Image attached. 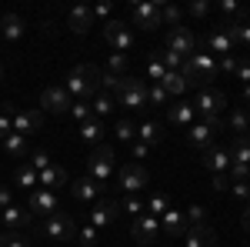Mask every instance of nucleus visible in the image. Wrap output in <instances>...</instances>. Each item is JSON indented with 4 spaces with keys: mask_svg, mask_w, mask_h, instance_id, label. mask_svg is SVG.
<instances>
[{
    "mask_svg": "<svg viewBox=\"0 0 250 247\" xmlns=\"http://www.w3.org/2000/svg\"><path fill=\"white\" fill-rule=\"evenodd\" d=\"M220 131V117L217 120H200V124H190V131H187V144L197 147V151H207L213 147V134Z\"/></svg>",
    "mask_w": 250,
    "mask_h": 247,
    "instance_id": "6e6552de",
    "label": "nucleus"
},
{
    "mask_svg": "<svg viewBox=\"0 0 250 247\" xmlns=\"http://www.w3.org/2000/svg\"><path fill=\"white\" fill-rule=\"evenodd\" d=\"M30 217H34V214H30L27 207H17V204H10V207H3V210H0V221H3V224H7L10 230L27 227V224H30Z\"/></svg>",
    "mask_w": 250,
    "mask_h": 247,
    "instance_id": "aec40b11",
    "label": "nucleus"
},
{
    "mask_svg": "<svg viewBox=\"0 0 250 247\" xmlns=\"http://www.w3.org/2000/svg\"><path fill=\"white\" fill-rule=\"evenodd\" d=\"M80 137H83V140H87V144H100V140H104V120H97V117H90V120H87V124H80Z\"/></svg>",
    "mask_w": 250,
    "mask_h": 247,
    "instance_id": "cd10ccee",
    "label": "nucleus"
},
{
    "mask_svg": "<svg viewBox=\"0 0 250 247\" xmlns=\"http://www.w3.org/2000/svg\"><path fill=\"white\" fill-rule=\"evenodd\" d=\"M147 210H150V214H160V217H164V214H167V210H170V201H167V197H164V194H154V197H150V201H147Z\"/></svg>",
    "mask_w": 250,
    "mask_h": 247,
    "instance_id": "ea45409f",
    "label": "nucleus"
},
{
    "mask_svg": "<svg viewBox=\"0 0 250 247\" xmlns=\"http://www.w3.org/2000/svg\"><path fill=\"white\" fill-rule=\"evenodd\" d=\"M130 234H134L137 244H154L157 237H160V217H154V214H140V217H134Z\"/></svg>",
    "mask_w": 250,
    "mask_h": 247,
    "instance_id": "1a4fd4ad",
    "label": "nucleus"
},
{
    "mask_svg": "<svg viewBox=\"0 0 250 247\" xmlns=\"http://www.w3.org/2000/svg\"><path fill=\"white\" fill-rule=\"evenodd\" d=\"M187 14H190V17H207V14H210V3H207V0H193L190 7H187Z\"/></svg>",
    "mask_w": 250,
    "mask_h": 247,
    "instance_id": "49530a36",
    "label": "nucleus"
},
{
    "mask_svg": "<svg viewBox=\"0 0 250 247\" xmlns=\"http://www.w3.org/2000/svg\"><path fill=\"white\" fill-rule=\"evenodd\" d=\"M137 140H140V144H147V147H160V140H164L160 124H157V120H144V124L137 127Z\"/></svg>",
    "mask_w": 250,
    "mask_h": 247,
    "instance_id": "b1692460",
    "label": "nucleus"
},
{
    "mask_svg": "<svg viewBox=\"0 0 250 247\" xmlns=\"http://www.w3.org/2000/svg\"><path fill=\"white\" fill-rule=\"evenodd\" d=\"M120 210H127V214H137V217H140V214L147 210V204H140V201H137L134 194H127V201L120 204Z\"/></svg>",
    "mask_w": 250,
    "mask_h": 247,
    "instance_id": "37998d69",
    "label": "nucleus"
},
{
    "mask_svg": "<svg viewBox=\"0 0 250 247\" xmlns=\"http://www.w3.org/2000/svg\"><path fill=\"white\" fill-rule=\"evenodd\" d=\"M40 177V187H63V184H67V171H63V167H54V164H50V167H47V171H40L37 174Z\"/></svg>",
    "mask_w": 250,
    "mask_h": 247,
    "instance_id": "bb28decb",
    "label": "nucleus"
},
{
    "mask_svg": "<svg viewBox=\"0 0 250 247\" xmlns=\"http://www.w3.org/2000/svg\"><path fill=\"white\" fill-rule=\"evenodd\" d=\"M164 74H167V67H164V64H160V60L154 57V60H150V67H147V77L160 84V80H164Z\"/></svg>",
    "mask_w": 250,
    "mask_h": 247,
    "instance_id": "de8ad7c7",
    "label": "nucleus"
},
{
    "mask_svg": "<svg viewBox=\"0 0 250 247\" xmlns=\"http://www.w3.org/2000/svg\"><path fill=\"white\" fill-rule=\"evenodd\" d=\"M197 47H204V50H210V54H217V57H230V54H233V47H237V44H233V40L227 37V34H220V30H213L210 37L204 40V44H197Z\"/></svg>",
    "mask_w": 250,
    "mask_h": 247,
    "instance_id": "dca6fc26",
    "label": "nucleus"
},
{
    "mask_svg": "<svg viewBox=\"0 0 250 247\" xmlns=\"http://www.w3.org/2000/svg\"><path fill=\"white\" fill-rule=\"evenodd\" d=\"M43 234H47L50 241H74V237H77V224H74L70 214L57 210V214H50V217L43 221Z\"/></svg>",
    "mask_w": 250,
    "mask_h": 247,
    "instance_id": "7ed1b4c3",
    "label": "nucleus"
},
{
    "mask_svg": "<svg viewBox=\"0 0 250 247\" xmlns=\"http://www.w3.org/2000/svg\"><path fill=\"white\" fill-rule=\"evenodd\" d=\"M160 87H164L170 97H177V94H184V90H187V80L177 74V70H167V74H164V80H160Z\"/></svg>",
    "mask_w": 250,
    "mask_h": 247,
    "instance_id": "7c9ffc66",
    "label": "nucleus"
},
{
    "mask_svg": "<svg viewBox=\"0 0 250 247\" xmlns=\"http://www.w3.org/2000/svg\"><path fill=\"white\" fill-rule=\"evenodd\" d=\"M147 80H137V77H124L120 90H117V100L120 107H130V111H144L147 107Z\"/></svg>",
    "mask_w": 250,
    "mask_h": 247,
    "instance_id": "f03ea898",
    "label": "nucleus"
},
{
    "mask_svg": "<svg viewBox=\"0 0 250 247\" xmlns=\"http://www.w3.org/2000/svg\"><path fill=\"white\" fill-rule=\"evenodd\" d=\"M104 40L114 47L117 54H127V50L134 47V34H130V27H127L124 20H107V23H104Z\"/></svg>",
    "mask_w": 250,
    "mask_h": 247,
    "instance_id": "423d86ee",
    "label": "nucleus"
},
{
    "mask_svg": "<svg viewBox=\"0 0 250 247\" xmlns=\"http://www.w3.org/2000/svg\"><path fill=\"white\" fill-rule=\"evenodd\" d=\"M0 77H3V67H0Z\"/></svg>",
    "mask_w": 250,
    "mask_h": 247,
    "instance_id": "052dcab7",
    "label": "nucleus"
},
{
    "mask_svg": "<svg viewBox=\"0 0 250 247\" xmlns=\"http://www.w3.org/2000/svg\"><path fill=\"white\" fill-rule=\"evenodd\" d=\"M147 180H150V174L144 171L140 164H127V167L120 171V190H124V194H137L140 187H147Z\"/></svg>",
    "mask_w": 250,
    "mask_h": 247,
    "instance_id": "ddd939ff",
    "label": "nucleus"
},
{
    "mask_svg": "<svg viewBox=\"0 0 250 247\" xmlns=\"http://www.w3.org/2000/svg\"><path fill=\"white\" fill-rule=\"evenodd\" d=\"M90 107H94V117H97V120H104V117H110V114H114L117 100H114L110 94H100V97L94 100V104H90Z\"/></svg>",
    "mask_w": 250,
    "mask_h": 247,
    "instance_id": "72a5a7b5",
    "label": "nucleus"
},
{
    "mask_svg": "<svg viewBox=\"0 0 250 247\" xmlns=\"http://www.w3.org/2000/svg\"><path fill=\"white\" fill-rule=\"evenodd\" d=\"M77 234H80V244H83V247H94L97 244V227H94V224H83Z\"/></svg>",
    "mask_w": 250,
    "mask_h": 247,
    "instance_id": "c03bdc74",
    "label": "nucleus"
},
{
    "mask_svg": "<svg viewBox=\"0 0 250 247\" xmlns=\"http://www.w3.org/2000/svg\"><path fill=\"white\" fill-rule=\"evenodd\" d=\"M184 221L190 224V227H197V224H204L207 221V207H200V204H193L187 214H184Z\"/></svg>",
    "mask_w": 250,
    "mask_h": 247,
    "instance_id": "a19ab883",
    "label": "nucleus"
},
{
    "mask_svg": "<svg viewBox=\"0 0 250 247\" xmlns=\"http://www.w3.org/2000/svg\"><path fill=\"white\" fill-rule=\"evenodd\" d=\"M230 194L237 197V201H250V184H247V180H233Z\"/></svg>",
    "mask_w": 250,
    "mask_h": 247,
    "instance_id": "a18cd8bd",
    "label": "nucleus"
},
{
    "mask_svg": "<svg viewBox=\"0 0 250 247\" xmlns=\"http://www.w3.org/2000/svg\"><path fill=\"white\" fill-rule=\"evenodd\" d=\"M100 77H104V70H97L94 64H80L63 77V90L77 100H90L100 94Z\"/></svg>",
    "mask_w": 250,
    "mask_h": 247,
    "instance_id": "f257e3e1",
    "label": "nucleus"
},
{
    "mask_svg": "<svg viewBox=\"0 0 250 247\" xmlns=\"http://www.w3.org/2000/svg\"><path fill=\"white\" fill-rule=\"evenodd\" d=\"M167 50H173L177 57L187 60V57L197 54V37H193L184 23H180V27H170V30H167Z\"/></svg>",
    "mask_w": 250,
    "mask_h": 247,
    "instance_id": "39448f33",
    "label": "nucleus"
},
{
    "mask_svg": "<svg viewBox=\"0 0 250 247\" xmlns=\"http://www.w3.org/2000/svg\"><path fill=\"white\" fill-rule=\"evenodd\" d=\"M30 167H34V171H47V167H50V157H47V154H43V151H37V154H34V157H30Z\"/></svg>",
    "mask_w": 250,
    "mask_h": 247,
    "instance_id": "09e8293b",
    "label": "nucleus"
},
{
    "mask_svg": "<svg viewBox=\"0 0 250 247\" xmlns=\"http://www.w3.org/2000/svg\"><path fill=\"white\" fill-rule=\"evenodd\" d=\"M40 124H43V111H17L14 114V134H20V137L40 131Z\"/></svg>",
    "mask_w": 250,
    "mask_h": 247,
    "instance_id": "4468645a",
    "label": "nucleus"
},
{
    "mask_svg": "<svg viewBox=\"0 0 250 247\" xmlns=\"http://www.w3.org/2000/svg\"><path fill=\"white\" fill-rule=\"evenodd\" d=\"M237 80H244V84H250V64H237Z\"/></svg>",
    "mask_w": 250,
    "mask_h": 247,
    "instance_id": "864d4df0",
    "label": "nucleus"
},
{
    "mask_svg": "<svg viewBox=\"0 0 250 247\" xmlns=\"http://www.w3.org/2000/svg\"><path fill=\"white\" fill-rule=\"evenodd\" d=\"M187 247H217V234L207 224H197V227H187Z\"/></svg>",
    "mask_w": 250,
    "mask_h": 247,
    "instance_id": "a211bd4d",
    "label": "nucleus"
},
{
    "mask_svg": "<svg viewBox=\"0 0 250 247\" xmlns=\"http://www.w3.org/2000/svg\"><path fill=\"white\" fill-rule=\"evenodd\" d=\"M70 194H74V197H77V201H94L97 194H100V184H97L94 177H90V174H87V177H80L77 184H74V187H70Z\"/></svg>",
    "mask_w": 250,
    "mask_h": 247,
    "instance_id": "393cba45",
    "label": "nucleus"
},
{
    "mask_svg": "<svg viewBox=\"0 0 250 247\" xmlns=\"http://www.w3.org/2000/svg\"><path fill=\"white\" fill-rule=\"evenodd\" d=\"M0 247H30V241L17 230H7V234H0Z\"/></svg>",
    "mask_w": 250,
    "mask_h": 247,
    "instance_id": "58836bf2",
    "label": "nucleus"
},
{
    "mask_svg": "<svg viewBox=\"0 0 250 247\" xmlns=\"http://www.w3.org/2000/svg\"><path fill=\"white\" fill-rule=\"evenodd\" d=\"M23 34H27V23H23L17 14L0 17V37H3V40H20Z\"/></svg>",
    "mask_w": 250,
    "mask_h": 247,
    "instance_id": "4be33fe9",
    "label": "nucleus"
},
{
    "mask_svg": "<svg viewBox=\"0 0 250 247\" xmlns=\"http://www.w3.org/2000/svg\"><path fill=\"white\" fill-rule=\"evenodd\" d=\"M193 117H197V111H193V104H187V100H180V104H173V107H170V120H173V124L190 127Z\"/></svg>",
    "mask_w": 250,
    "mask_h": 247,
    "instance_id": "c85d7f7f",
    "label": "nucleus"
},
{
    "mask_svg": "<svg viewBox=\"0 0 250 247\" xmlns=\"http://www.w3.org/2000/svg\"><path fill=\"white\" fill-rule=\"evenodd\" d=\"M130 154H134L137 160H144V157L150 154V147H147V144H140V140H134V144H130Z\"/></svg>",
    "mask_w": 250,
    "mask_h": 247,
    "instance_id": "3c124183",
    "label": "nucleus"
},
{
    "mask_svg": "<svg viewBox=\"0 0 250 247\" xmlns=\"http://www.w3.org/2000/svg\"><path fill=\"white\" fill-rule=\"evenodd\" d=\"M117 214H120V204L117 201H97L94 210H90V224L94 227H107V224H114Z\"/></svg>",
    "mask_w": 250,
    "mask_h": 247,
    "instance_id": "2eb2a0df",
    "label": "nucleus"
},
{
    "mask_svg": "<svg viewBox=\"0 0 250 247\" xmlns=\"http://www.w3.org/2000/svg\"><path fill=\"white\" fill-rule=\"evenodd\" d=\"M230 131H237V137H244V134L250 131V114L233 111V114H230Z\"/></svg>",
    "mask_w": 250,
    "mask_h": 247,
    "instance_id": "4c0bfd02",
    "label": "nucleus"
},
{
    "mask_svg": "<svg viewBox=\"0 0 250 247\" xmlns=\"http://www.w3.org/2000/svg\"><path fill=\"white\" fill-rule=\"evenodd\" d=\"M14 180H17V187H40V177H37V171L30 167V164H20L17 167V174H14Z\"/></svg>",
    "mask_w": 250,
    "mask_h": 247,
    "instance_id": "2f4dec72",
    "label": "nucleus"
},
{
    "mask_svg": "<svg viewBox=\"0 0 250 247\" xmlns=\"http://www.w3.org/2000/svg\"><path fill=\"white\" fill-rule=\"evenodd\" d=\"M213 190H230V177L227 174H213Z\"/></svg>",
    "mask_w": 250,
    "mask_h": 247,
    "instance_id": "603ef678",
    "label": "nucleus"
},
{
    "mask_svg": "<svg viewBox=\"0 0 250 247\" xmlns=\"http://www.w3.org/2000/svg\"><path fill=\"white\" fill-rule=\"evenodd\" d=\"M110 171H114V147L110 144H97L90 151V177L97 184H104L110 177Z\"/></svg>",
    "mask_w": 250,
    "mask_h": 247,
    "instance_id": "20e7f679",
    "label": "nucleus"
},
{
    "mask_svg": "<svg viewBox=\"0 0 250 247\" xmlns=\"http://www.w3.org/2000/svg\"><path fill=\"white\" fill-rule=\"evenodd\" d=\"M217 70H224V74H233V70H237V57H220V64H217Z\"/></svg>",
    "mask_w": 250,
    "mask_h": 247,
    "instance_id": "8fccbe9b",
    "label": "nucleus"
},
{
    "mask_svg": "<svg viewBox=\"0 0 250 247\" xmlns=\"http://www.w3.org/2000/svg\"><path fill=\"white\" fill-rule=\"evenodd\" d=\"M167 97H170V94H167L160 84H154V87L147 90V104H157V107H164V104H167Z\"/></svg>",
    "mask_w": 250,
    "mask_h": 247,
    "instance_id": "79ce46f5",
    "label": "nucleus"
},
{
    "mask_svg": "<svg viewBox=\"0 0 250 247\" xmlns=\"http://www.w3.org/2000/svg\"><path fill=\"white\" fill-rule=\"evenodd\" d=\"M244 94H247V100H250V84H247V90H244Z\"/></svg>",
    "mask_w": 250,
    "mask_h": 247,
    "instance_id": "bf43d9fd",
    "label": "nucleus"
},
{
    "mask_svg": "<svg viewBox=\"0 0 250 247\" xmlns=\"http://www.w3.org/2000/svg\"><path fill=\"white\" fill-rule=\"evenodd\" d=\"M240 224H244V230H250V204L244 207V217H240Z\"/></svg>",
    "mask_w": 250,
    "mask_h": 247,
    "instance_id": "4d7b16f0",
    "label": "nucleus"
},
{
    "mask_svg": "<svg viewBox=\"0 0 250 247\" xmlns=\"http://www.w3.org/2000/svg\"><path fill=\"white\" fill-rule=\"evenodd\" d=\"M30 214H40V217H50V214H57V194L47 187H37L30 194V204H27Z\"/></svg>",
    "mask_w": 250,
    "mask_h": 247,
    "instance_id": "f8f14e48",
    "label": "nucleus"
},
{
    "mask_svg": "<svg viewBox=\"0 0 250 247\" xmlns=\"http://www.w3.org/2000/svg\"><path fill=\"white\" fill-rule=\"evenodd\" d=\"M204 167L213 171V174L230 171V151H224V147H207V151H204Z\"/></svg>",
    "mask_w": 250,
    "mask_h": 247,
    "instance_id": "f3484780",
    "label": "nucleus"
},
{
    "mask_svg": "<svg viewBox=\"0 0 250 247\" xmlns=\"http://www.w3.org/2000/svg\"><path fill=\"white\" fill-rule=\"evenodd\" d=\"M127 67H130V57L127 54H110L107 57V74H114V77H127Z\"/></svg>",
    "mask_w": 250,
    "mask_h": 247,
    "instance_id": "473e14b6",
    "label": "nucleus"
},
{
    "mask_svg": "<svg viewBox=\"0 0 250 247\" xmlns=\"http://www.w3.org/2000/svg\"><path fill=\"white\" fill-rule=\"evenodd\" d=\"M67 23H70L74 34H87L90 23H94V10H90V7H74L70 17H67Z\"/></svg>",
    "mask_w": 250,
    "mask_h": 247,
    "instance_id": "5701e85b",
    "label": "nucleus"
},
{
    "mask_svg": "<svg viewBox=\"0 0 250 247\" xmlns=\"http://www.w3.org/2000/svg\"><path fill=\"white\" fill-rule=\"evenodd\" d=\"M244 144H247V147H250V131H247V134H244Z\"/></svg>",
    "mask_w": 250,
    "mask_h": 247,
    "instance_id": "13d9d810",
    "label": "nucleus"
},
{
    "mask_svg": "<svg viewBox=\"0 0 250 247\" xmlns=\"http://www.w3.org/2000/svg\"><path fill=\"white\" fill-rule=\"evenodd\" d=\"M70 117H74L77 124H87V120L94 117V107H90V100H74V104H70Z\"/></svg>",
    "mask_w": 250,
    "mask_h": 247,
    "instance_id": "c9c22d12",
    "label": "nucleus"
},
{
    "mask_svg": "<svg viewBox=\"0 0 250 247\" xmlns=\"http://www.w3.org/2000/svg\"><path fill=\"white\" fill-rule=\"evenodd\" d=\"M160 230H164L167 237H184V234H187L184 214H180V210H167V214L160 217Z\"/></svg>",
    "mask_w": 250,
    "mask_h": 247,
    "instance_id": "412c9836",
    "label": "nucleus"
},
{
    "mask_svg": "<svg viewBox=\"0 0 250 247\" xmlns=\"http://www.w3.org/2000/svg\"><path fill=\"white\" fill-rule=\"evenodd\" d=\"M90 10H94V17H107V14H110V0H107V3H97Z\"/></svg>",
    "mask_w": 250,
    "mask_h": 247,
    "instance_id": "6e6d98bb",
    "label": "nucleus"
},
{
    "mask_svg": "<svg viewBox=\"0 0 250 247\" xmlns=\"http://www.w3.org/2000/svg\"><path fill=\"white\" fill-rule=\"evenodd\" d=\"M193 67H197V74H200V87L204 84H210L213 77H217V64H213V54L210 50H200V54H193Z\"/></svg>",
    "mask_w": 250,
    "mask_h": 247,
    "instance_id": "6ab92c4d",
    "label": "nucleus"
},
{
    "mask_svg": "<svg viewBox=\"0 0 250 247\" xmlns=\"http://www.w3.org/2000/svg\"><path fill=\"white\" fill-rule=\"evenodd\" d=\"M224 107H227V97L220 94V90H200L197 100H193V111L204 117V120H217Z\"/></svg>",
    "mask_w": 250,
    "mask_h": 247,
    "instance_id": "0eeeda50",
    "label": "nucleus"
},
{
    "mask_svg": "<svg viewBox=\"0 0 250 247\" xmlns=\"http://www.w3.org/2000/svg\"><path fill=\"white\" fill-rule=\"evenodd\" d=\"M114 134L120 137V140H127V144H134V140H137V127H134V120H127V117H124V120H117Z\"/></svg>",
    "mask_w": 250,
    "mask_h": 247,
    "instance_id": "e433bc0d",
    "label": "nucleus"
},
{
    "mask_svg": "<svg viewBox=\"0 0 250 247\" xmlns=\"http://www.w3.org/2000/svg\"><path fill=\"white\" fill-rule=\"evenodd\" d=\"M70 94L63 90V87H47L43 94H40V107L43 111H50V114H70Z\"/></svg>",
    "mask_w": 250,
    "mask_h": 247,
    "instance_id": "9b49d317",
    "label": "nucleus"
},
{
    "mask_svg": "<svg viewBox=\"0 0 250 247\" xmlns=\"http://www.w3.org/2000/svg\"><path fill=\"white\" fill-rule=\"evenodd\" d=\"M160 7L164 3H130V17H134L137 27H144V30H157L160 27Z\"/></svg>",
    "mask_w": 250,
    "mask_h": 247,
    "instance_id": "9d476101",
    "label": "nucleus"
},
{
    "mask_svg": "<svg viewBox=\"0 0 250 247\" xmlns=\"http://www.w3.org/2000/svg\"><path fill=\"white\" fill-rule=\"evenodd\" d=\"M180 17H184L180 7H173V3H164L160 7V27H180Z\"/></svg>",
    "mask_w": 250,
    "mask_h": 247,
    "instance_id": "f704fd0d",
    "label": "nucleus"
},
{
    "mask_svg": "<svg viewBox=\"0 0 250 247\" xmlns=\"http://www.w3.org/2000/svg\"><path fill=\"white\" fill-rule=\"evenodd\" d=\"M0 144H3V151L10 154V157H17V160H27V137H20V134H7Z\"/></svg>",
    "mask_w": 250,
    "mask_h": 247,
    "instance_id": "a878e982",
    "label": "nucleus"
},
{
    "mask_svg": "<svg viewBox=\"0 0 250 247\" xmlns=\"http://www.w3.org/2000/svg\"><path fill=\"white\" fill-rule=\"evenodd\" d=\"M10 204H14V194H10L7 187H0V210H3V207H10Z\"/></svg>",
    "mask_w": 250,
    "mask_h": 247,
    "instance_id": "5fc2aeb1",
    "label": "nucleus"
},
{
    "mask_svg": "<svg viewBox=\"0 0 250 247\" xmlns=\"http://www.w3.org/2000/svg\"><path fill=\"white\" fill-rule=\"evenodd\" d=\"M230 167H250V147L244 144V137H237L230 147Z\"/></svg>",
    "mask_w": 250,
    "mask_h": 247,
    "instance_id": "c756f323",
    "label": "nucleus"
}]
</instances>
